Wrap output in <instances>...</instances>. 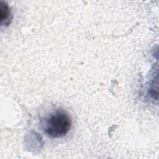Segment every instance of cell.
Returning a JSON list of instances; mask_svg holds the SVG:
<instances>
[{
    "mask_svg": "<svg viewBox=\"0 0 159 159\" xmlns=\"http://www.w3.org/2000/svg\"><path fill=\"white\" fill-rule=\"evenodd\" d=\"M40 125L47 136L52 139H58L68 133L71 126V120L65 111L57 109L42 118Z\"/></svg>",
    "mask_w": 159,
    "mask_h": 159,
    "instance_id": "cell-1",
    "label": "cell"
},
{
    "mask_svg": "<svg viewBox=\"0 0 159 159\" xmlns=\"http://www.w3.org/2000/svg\"><path fill=\"white\" fill-rule=\"evenodd\" d=\"M11 11L4 2H1V22L2 25H7L11 21Z\"/></svg>",
    "mask_w": 159,
    "mask_h": 159,
    "instance_id": "cell-2",
    "label": "cell"
}]
</instances>
